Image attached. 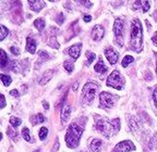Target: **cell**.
I'll return each mask as SVG.
<instances>
[{
	"instance_id": "obj_13",
	"label": "cell",
	"mask_w": 157,
	"mask_h": 152,
	"mask_svg": "<svg viewBox=\"0 0 157 152\" xmlns=\"http://www.w3.org/2000/svg\"><path fill=\"white\" fill-rule=\"evenodd\" d=\"M29 8H31L33 11H35V12H39V11L45 7V3L43 2V1H34V0H29Z\"/></svg>"
},
{
	"instance_id": "obj_20",
	"label": "cell",
	"mask_w": 157,
	"mask_h": 152,
	"mask_svg": "<svg viewBox=\"0 0 157 152\" xmlns=\"http://www.w3.org/2000/svg\"><path fill=\"white\" fill-rule=\"evenodd\" d=\"M0 58H1V60H0V65H1V67L3 69V67H6V65L8 64V62H9V59H8L5 50H0Z\"/></svg>"
},
{
	"instance_id": "obj_42",
	"label": "cell",
	"mask_w": 157,
	"mask_h": 152,
	"mask_svg": "<svg viewBox=\"0 0 157 152\" xmlns=\"http://www.w3.org/2000/svg\"><path fill=\"white\" fill-rule=\"evenodd\" d=\"M82 5H84L85 7H88V8H91L92 7V3L91 2H86V1H81Z\"/></svg>"
},
{
	"instance_id": "obj_16",
	"label": "cell",
	"mask_w": 157,
	"mask_h": 152,
	"mask_svg": "<svg viewBox=\"0 0 157 152\" xmlns=\"http://www.w3.org/2000/svg\"><path fill=\"white\" fill-rule=\"evenodd\" d=\"M26 50L29 53H35V50H36V42L33 39L32 37H27L26 38Z\"/></svg>"
},
{
	"instance_id": "obj_40",
	"label": "cell",
	"mask_w": 157,
	"mask_h": 152,
	"mask_svg": "<svg viewBox=\"0 0 157 152\" xmlns=\"http://www.w3.org/2000/svg\"><path fill=\"white\" fill-rule=\"evenodd\" d=\"M152 40H153V42H154V44L157 46V32L155 33V34H154V36L152 37Z\"/></svg>"
},
{
	"instance_id": "obj_27",
	"label": "cell",
	"mask_w": 157,
	"mask_h": 152,
	"mask_svg": "<svg viewBox=\"0 0 157 152\" xmlns=\"http://www.w3.org/2000/svg\"><path fill=\"white\" fill-rule=\"evenodd\" d=\"M0 30H1V34H0V40H3L6 37L8 36V34H9V31L7 30V27H6L5 25H1V26H0Z\"/></svg>"
},
{
	"instance_id": "obj_22",
	"label": "cell",
	"mask_w": 157,
	"mask_h": 152,
	"mask_svg": "<svg viewBox=\"0 0 157 152\" xmlns=\"http://www.w3.org/2000/svg\"><path fill=\"white\" fill-rule=\"evenodd\" d=\"M7 134H8V136H9V137L13 140V141H17V140H19V135H17V132H15V130L12 129V128H8Z\"/></svg>"
},
{
	"instance_id": "obj_10",
	"label": "cell",
	"mask_w": 157,
	"mask_h": 152,
	"mask_svg": "<svg viewBox=\"0 0 157 152\" xmlns=\"http://www.w3.org/2000/svg\"><path fill=\"white\" fill-rule=\"evenodd\" d=\"M105 56H106V58H107V60L109 61V63L110 64L117 63L118 58H119L117 51H116L115 49H113V48H107V49L105 50Z\"/></svg>"
},
{
	"instance_id": "obj_32",
	"label": "cell",
	"mask_w": 157,
	"mask_h": 152,
	"mask_svg": "<svg viewBox=\"0 0 157 152\" xmlns=\"http://www.w3.org/2000/svg\"><path fill=\"white\" fill-rule=\"evenodd\" d=\"M10 123H11V125L13 126V127H17V126H20L21 125V120L20 118H10Z\"/></svg>"
},
{
	"instance_id": "obj_48",
	"label": "cell",
	"mask_w": 157,
	"mask_h": 152,
	"mask_svg": "<svg viewBox=\"0 0 157 152\" xmlns=\"http://www.w3.org/2000/svg\"><path fill=\"white\" fill-rule=\"evenodd\" d=\"M33 152H39V151H33Z\"/></svg>"
},
{
	"instance_id": "obj_41",
	"label": "cell",
	"mask_w": 157,
	"mask_h": 152,
	"mask_svg": "<svg viewBox=\"0 0 157 152\" xmlns=\"http://www.w3.org/2000/svg\"><path fill=\"white\" fill-rule=\"evenodd\" d=\"M145 78H146V81H152V74H151L150 72H148V73H146Z\"/></svg>"
},
{
	"instance_id": "obj_11",
	"label": "cell",
	"mask_w": 157,
	"mask_h": 152,
	"mask_svg": "<svg viewBox=\"0 0 157 152\" xmlns=\"http://www.w3.org/2000/svg\"><path fill=\"white\" fill-rule=\"evenodd\" d=\"M81 49H82V44H75V45H73L72 47H70V48H69L68 52L74 60H76L78 56H80Z\"/></svg>"
},
{
	"instance_id": "obj_17",
	"label": "cell",
	"mask_w": 157,
	"mask_h": 152,
	"mask_svg": "<svg viewBox=\"0 0 157 152\" xmlns=\"http://www.w3.org/2000/svg\"><path fill=\"white\" fill-rule=\"evenodd\" d=\"M52 75H54V72H52V70H47V71L44 72V74H43L42 78L39 81V84H40V85H45L46 83H48V81L52 79Z\"/></svg>"
},
{
	"instance_id": "obj_19",
	"label": "cell",
	"mask_w": 157,
	"mask_h": 152,
	"mask_svg": "<svg viewBox=\"0 0 157 152\" xmlns=\"http://www.w3.org/2000/svg\"><path fill=\"white\" fill-rule=\"evenodd\" d=\"M45 120H46V118H45L44 115H43V114H40V113H38V114H36V115H34V116H32V118H31V122H32L33 125H37V124L44 123Z\"/></svg>"
},
{
	"instance_id": "obj_43",
	"label": "cell",
	"mask_w": 157,
	"mask_h": 152,
	"mask_svg": "<svg viewBox=\"0 0 157 152\" xmlns=\"http://www.w3.org/2000/svg\"><path fill=\"white\" fill-rule=\"evenodd\" d=\"M58 148H59V141H58V139H57L56 145H55V148H54V152H56L57 150H58Z\"/></svg>"
},
{
	"instance_id": "obj_49",
	"label": "cell",
	"mask_w": 157,
	"mask_h": 152,
	"mask_svg": "<svg viewBox=\"0 0 157 152\" xmlns=\"http://www.w3.org/2000/svg\"><path fill=\"white\" fill-rule=\"evenodd\" d=\"M80 152H85V151H80Z\"/></svg>"
},
{
	"instance_id": "obj_28",
	"label": "cell",
	"mask_w": 157,
	"mask_h": 152,
	"mask_svg": "<svg viewBox=\"0 0 157 152\" xmlns=\"http://www.w3.org/2000/svg\"><path fill=\"white\" fill-rule=\"evenodd\" d=\"M22 136H23V138H24L26 141H29V142H31L32 140H31V136H29V128H26V127H24L22 129Z\"/></svg>"
},
{
	"instance_id": "obj_4",
	"label": "cell",
	"mask_w": 157,
	"mask_h": 152,
	"mask_svg": "<svg viewBox=\"0 0 157 152\" xmlns=\"http://www.w3.org/2000/svg\"><path fill=\"white\" fill-rule=\"evenodd\" d=\"M113 33L116 36V42L119 46L123 45V33H124V21L121 17L116 19L113 23Z\"/></svg>"
},
{
	"instance_id": "obj_38",
	"label": "cell",
	"mask_w": 157,
	"mask_h": 152,
	"mask_svg": "<svg viewBox=\"0 0 157 152\" xmlns=\"http://www.w3.org/2000/svg\"><path fill=\"white\" fill-rule=\"evenodd\" d=\"M10 95L11 96H15V97H19V91L15 90V89H13V90L10 91Z\"/></svg>"
},
{
	"instance_id": "obj_18",
	"label": "cell",
	"mask_w": 157,
	"mask_h": 152,
	"mask_svg": "<svg viewBox=\"0 0 157 152\" xmlns=\"http://www.w3.org/2000/svg\"><path fill=\"white\" fill-rule=\"evenodd\" d=\"M94 70H95L97 73H106V72H107V66L105 65V63L103 62V60L99 59V61L96 63Z\"/></svg>"
},
{
	"instance_id": "obj_23",
	"label": "cell",
	"mask_w": 157,
	"mask_h": 152,
	"mask_svg": "<svg viewBox=\"0 0 157 152\" xmlns=\"http://www.w3.org/2000/svg\"><path fill=\"white\" fill-rule=\"evenodd\" d=\"M34 25L39 32H42L45 28V21L43 20V19H37V20H35Z\"/></svg>"
},
{
	"instance_id": "obj_29",
	"label": "cell",
	"mask_w": 157,
	"mask_h": 152,
	"mask_svg": "<svg viewBox=\"0 0 157 152\" xmlns=\"http://www.w3.org/2000/svg\"><path fill=\"white\" fill-rule=\"evenodd\" d=\"M86 58H87V65H90V64H92V62L94 61L96 56L92 51H86Z\"/></svg>"
},
{
	"instance_id": "obj_15",
	"label": "cell",
	"mask_w": 157,
	"mask_h": 152,
	"mask_svg": "<svg viewBox=\"0 0 157 152\" xmlns=\"http://www.w3.org/2000/svg\"><path fill=\"white\" fill-rule=\"evenodd\" d=\"M70 113H71V107L69 104H64L61 109V121L62 123H66L68 121L69 116H70Z\"/></svg>"
},
{
	"instance_id": "obj_2",
	"label": "cell",
	"mask_w": 157,
	"mask_h": 152,
	"mask_svg": "<svg viewBox=\"0 0 157 152\" xmlns=\"http://www.w3.org/2000/svg\"><path fill=\"white\" fill-rule=\"evenodd\" d=\"M142 25L139 19H134L131 23L130 31V48L136 52L142 51Z\"/></svg>"
},
{
	"instance_id": "obj_34",
	"label": "cell",
	"mask_w": 157,
	"mask_h": 152,
	"mask_svg": "<svg viewBox=\"0 0 157 152\" xmlns=\"http://www.w3.org/2000/svg\"><path fill=\"white\" fill-rule=\"evenodd\" d=\"M39 56H40V60H48L49 59V56L46 51H39ZM39 60V61H40Z\"/></svg>"
},
{
	"instance_id": "obj_36",
	"label": "cell",
	"mask_w": 157,
	"mask_h": 152,
	"mask_svg": "<svg viewBox=\"0 0 157 152\" xmlns=\"http://www.w3.org/2000/svg\"><path fill=\"white\" fill-rule=\"evenodd\" d=\"M153 98H154V102H155V104H156V107H157V86L155 87V89H154V93H153Z\"/></svg>"
},
{
	"instance_id": "obj_44",
	"label": "cell",
	"mask_w": 157,
	"mask_h": 152,
	"mask_svg": "<svg viewBox=\"0 0 157 152\" xmlns=\"http://www.w3.org/2000/svg\"><path fill=\"white\" fill-rule=\"evenodd\" d=\"M78 81H76V83L73 85V90H76V89H78Z\"/></svg>"
},
{
	"instance_id": "obj_12",
	"label": "cell",
	"mask_w": 157,
	"mask_h": 152,
	"mask_svg": "<svg viewBox=\"0 0 157 152\" xmlns=\"http://www.w3.org/2000/svg\"><path fill=\"white\" fill-rule=\"evenodd\" d=\"M132 7L135 10H142L143 12H146L150 9V2L148 1H135Z\"/></svg>"
},
{
	"instance_id": "obj_1",
	"label": "cell",
	"mask_w": 157,
	"mask_h": 152,
	"mask_svg": "<svg viewBox=\"0 0 157 152\" xmlns=\"http://www.w3.org/2000/svg\"><path fill=\"white\" fill-rule=\"evenodd\" d=\"M95 127L98 132H101L106 137H111L120 128V120L115 118L113 121H109L107 118H101L95 116Z\"/></svg>"
},
{
	"instance_id": "obj_33",
	"label": "cell",
	"mask_w": 157,
	"mask_h": 152,
	"mask_svg": "<svg viewBox=\"0 0 157 152\" xmlns=\"http://www.w3.org/2000/svg\"><path fill=\"white\" fill-rule=\"evenodd\" d=\"M56 22L58 23V24H62V23L64 22V16L62 13H58V15H57V17H56Z\"/></svg>"
},
{
	"instance_id": "obj_7",
	"label": "cell",
	"mask_w": 157,
	"mask_h": 152,
	"mask_svg": "<svg viewBox=\"0 0 157 152\" xmlns=\"http://www.w3.org/2000/svg\"><path fill=\"white\" fill-rule=\"evenodd\" d=\"M116 100H117V96H113L111 93L109 92H101V96H99V102H101V106L103 108L106 109H110L113 107Z\"/></svg>"
},
{
	"instance_id": "obj_3",
	"label": "cell",
	"mask_w": 157,
	"mask_h": 152,
	"mask_svg": "<svg viewBox=\"0 0 157 152\" xmlns=\"http://www.w3.org/2000/svg\"><path fill=\"white\" fill-rule=\"evenodd\" d=\"M82 132H83V127H81L76 123H71L70 126L68 127V132H67L66 135L67 146L69 148H72V149L78 147Z\"/></svg>"
},
{
	"instance_id": "obj_37",
	"label": "cell",
	"mask_w": 157,
	"mask_h": 152,
	"mask_svg": "<svg viewBox=\"0 0 157 152\" xmlns=\"http://www.w3.org/2000/svg\"><path fill=\"white\" fill-rule=\"evenodd\" d=\"M0 99H1V108H5V107H6L5 96H3V95H1V96H0Z\"/></svg>"
},
{
	"instance_id": "obj_14",
	"label": "cell",
	"mask_w": 157,
	"mask_h": 152,
	"mask_svg": "<svg viewBox=\"0 0 157 152\" xmlns=\"http://www.w3.org/2000/svg\"><path fill=\"white\" fill-rule=\"evenodd\" d=\"M101 146H103V141L101 139H93L90 143V149L93 152H101Z\"/></svg>"
},
{
	"instance_id": "obj_39",
	"label": "cell",
	"mask_w": 157,
	"mask_h": 152,
	"mask_svg": "<svg viewBox=\"0 0 157 152\" xmlns=\"http://www.w3.org/2000/svg\"><path fill=\"white\" fill-rule=\"evenodd\" d=\"M84 21H85V22H91L92 16L91 15H84Z\"/></svg>"
},
{
	"instance_id": "obj_45",
	"label": "cell",
	"mask_w": 157,
	"mask_h": 152,
	"mask_svg": "<svg viewBox=\"0 0 157 152\" xmlns=\"http://www.w3.org/2000/svg\"><path fill=\"white\" fill-rule=\"evenodd\" d=\"M44 107H45V109H46V110H48V109H49V104L46 102V101L44 102Z\"/></svg>"
},
{
	"instance_id": "obj_26",
	"label": "cell",
	"mask_w": 157,
	"mask_h": 152,
	"mask_svg": "<svg viewBox=\"0 0 157 152\" xmlns=\"http://www.w3.org/2000/svg\"><path fill=\"white\" fill-rule=\"evenodd\" d=\"M133 61H134L133 56H125L124 59L122 60V66H123V67H127V66L129 65L130 63H132Z\"/></svg>"
},
{
	"instance_id": "obj_8",
	"label": "cell",
	"mask_w": 157,
	"mask_h": 152,
	"mask_svg": "<svg viewBox=\"0 0 157 152\" xmlns=\"http://www.w3.org/2000/svg\"><path fill=\"white\" fill-rule=\"evenodd\" d=\"M132 150H135L133 142L130 141V140H124V141L119 142L115 147L113 152H130Z\"/></svg>"
},
{
	"instance_id": "obj_9",
	"label": "cell",
	"mask_w": 157,
	"mask_h": 152,
	"mask_svg": "<svg viewBox=\"0 0 157 152\" xmlns=\"http://www.w3.org/2000/svg\"><path fill=\"white\" fill-rule=\"evenodd\" d=\"M104 35H105V30H104V27L101 26V25H95L93 27V30H92V38L96 42L98 40L103 39Z\"/></svg>"
},
{
	"instance_id": "obj_31",
	"label": "cell",
	"mask_w": 157,
	"mask_h": 152,
	"mask_svg": "<svg viewBox=\"0 0 157 152\" xmlns=\"http://www.w3.org/2000/svg\"><path fill=\"white\" fill-rule=\"evenodd\" d=\"M47 134H48V129H47L46 127H42L40 129H39V138L42 140H44L45 138L47 137Z\"/></svg>"
},
{
	"instance_id": "obj_5",
	"label": "cell",
	"mask_w": 157,
	"mask_h": 152,
	"mask_svg": "<svg viewBox=\"0 0 157 152\" xmlns=\"http://www.w3.org/2000/svg\"><path fill=\"white\" fill-rule=\"evenodd\" d=\"M123 84H124L123 77H121L120 72L118 71V70H115L110 75L108 76L107 86L113 87V88H116V89H122Z\"/></svg>"
},
{
	"instance_id": "obj_35",
	"label": "cell",
	"mask_w": 157,
	"mask_h": 152,
	"mask_svg": "<svg viewBox=\"0 0 157 152\" xmlns=\"http://www.w3.org/2000/svg\"><path fill=\"white\" fill-rule=\"evenodd\" d=\"M10 51L12 52L13 54H15V56H17V54H20L19 49H17V48H15V47H11V48H10Z\"/></svg>"
},
{
	"instance_id": "obj_25",
	"label": "cell",
	"mask_w": 157,
	"mask_h": 152,
	"mask_svg": "<svg viewBox=\"0 0 157 152\" xmlns=\"http://www.w3.org/2000/svg\"><path fill=\"white\" fill-rule=\"evenodd\" d=\"M0 78H1V81H2V83H3L5 86H9L10 84H11V77H10L9 75L1 74V75H0Z\"/></svg>"
},
{
	"instance_id": "obj_21",
	"label": "cell",
	"mask_w": 157,
	"mask_h": 152,
	"mask_svg": "<svg viewBox=\"0 0 157 152\" xmlns=\"http://www.w3.org/2000/svg\"><path fill=\"white\" fill-rule=\"evenodd\" d=\"M128 120H129V126H130L131 129L135 130L136 128H139V122H137L136 120H135V118H133V116H128Z\"/></svg>"
},
{
	"instance_id": "obj_30",
	"label": "cell",
	"mask_w": 157,
	"mask_h": 152,
	"mask_svg": "<svg viewBox=\"0 0 157 152\" xmlns=\"http://www.w3.org/2000/svg\"><path fill=\"white\" fill-rule=\"evenodd\" d=\"M63 66H64V69H66L69 73H71V72L73 71V69H74L73 63H72V62H70V61H64Z\"/></svg>"
},
{
	"instance_id": "obj_6",
	"label": "cell",
	"mask_w": 157,
	"mask_h": 152,
	"mask_svg": "<svg viewBox=\"0 0 157 152\" xmlns=\"http://www.w3.org/2000/svg\"><path fill=\"white\" fill-rule=\"evenodd\" d=\"M98 89V86L95 83H87L83 88V100L86 103H90L95 98L96 91Z\"/></svg>"
},
{
	"instance_id": "obj_47",
	"label": "cell",
	"mask_w": 157,
	"mask_h": 152,
	"mask_svg": "<svg viewBox=\"0 0 157 152\" xmlns=\"http://www.w3.org/2000/svg\"><path fill=\"white\" fill-rule=\"evenodd\" d=\"M156 74H157V63H156Z\"/></svg>"
},
{
	"instance_id": "obj_24",
	"label": "cell",
	"mask_w": 157,
	"mask_h": 152,
	"mask_svg": "<svg viewBox=\"0 0 157 152\" xmlns=\"http://www.w3.org/2000/svg\"><path fill=\"white\" fill-rule=\"evenodd\" d=\"M49 46L52 47V48H55V49H58L59 48V44H58V42H57L55 35L50 36V38H49Z\"/></svg>"
},
{
	"instance_id": "obj_46",
	"label": "cell",
	"mask_w": 157,
	"mask_h": 152,
	"mask_svg": "<svg viewBox=\"0 0 157 152\" xmlns=\"http://www.w3.org/2000/svg\"><path fill=\"white\" fill-rule=\"evenodd\" d=\"M154 17H155V21L157 22V10L155 11V13H154Z\"/></svg>"
}]
</instances>
